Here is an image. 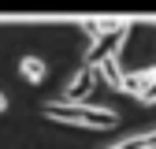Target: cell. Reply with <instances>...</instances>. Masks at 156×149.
Returning <instances> with one entry per match:
<instances>
[{
	"label": "cell",
	"instance_id": "1",
	"mask_svg": "<svg viewBox=\"0 0 156 149\" xmlns=\"http://www.w3.org/2000/svg\"><path fill=\"white\" fill-rule=\"evenodd\" d=\"M45 116L56 123H71V127H86V130H112L119 127V112L112 108H97V104H67V101H48Z\"/></svg>",
	"mask_w": 156,
	"mask_h": 149
},
{
	"label": "cell",
	"instance_id": "5",
	"mask_svg": "<svg viewBox=\"0 0 156 149\" xmlns=\"http://www.w3.org/2000/svg\"><path fill=\"white\" fill-rule=\"evenodd\" d=\"M97 74H101V82H108V89L123 93V82H126V71L119 67V56H108V60L97 64Z\"/></svg>",
	"mask_w": 156,
	"mask_h": 149
},
{
	"label": "cell",
	"instance_id": "8",
	"mask_svg": "<svg viewBox=\"0 0 156 149\" xmlns=\"http://www.w3.org/2000/svg\"><path fill=\"white\" fill-rule=\"evenodd\" d=\"M138 104H156V86H152V89H149V93H145V97H141V101H138Z\"/></svg>",
	"mask_w": 156,
	"mask_h": 149
},
{
	"label": "cell",
	"instance_id": "9",
	"mask_svg": "<svg viewBox=\"0 0 156 149\" xmlns=\"http://www.w3.org/2000/svg\"><path fill=\"white\" fill-rule=\"evenodd\" d=\"M4 112H8V93L0 89V116H4Z\"/></svg>",
	"mask_w": 156,
	"mask_h": 149
},
{
	"label": "cell",
	"instance_id": "2",
	"mask_svg": "<svg viewBox=\"0 0 156 149\" xmlns=\"http://www.w3.org/2000/svg\"><path fill=\"white\" fill-rule=\"evenodd\" d=\"M101 82V74H97V67H89V64H78V71L67 78V86H63V97L60 101H67V104H86V97L93 93V86Z\"/></svg>",
	"mask_w": 156,
	"mask_h": 149
},
{
	"label": "cell",
	"instance_id": "4",
	"mask_svg": "<svg viewBox=\"0 0 156 149\" xmlns=\"http://www.w3.org/2000/svg\"><path fill=\"white\" fill-rule=\"evenodd\" d=\"M152 86H156V64H152V67H138V71H126L123 93H126V97H134V101H141Z\"/></svg>",
	"mask_w": 156,
	"mask_h": 149
},
{
	"label": "cell",
	"instance_id": "3",
	"mask_svg": "<svg viewBox=\"0 0 156 149\" xmlns=\"http://www.w3.org/2000/svg\"><path fill=\"white\" fill-rule=\"evenodd\" d=\"M130 26H134V23H126L123 30H115V34H104L101 41H93V45L86 49V60H82V64L97 67L101 60H108V56H123V45H126V37H130Z\"/></svg>",
	"mask_w": 156,
	"mask_h": 149
},
{
	"label": "cell",
	"instance_id": "7",
	"mask_svg": "<svg viewBox=\"0 0 156 149\" xmlns=\"http://www.w3.org/2000/svg\"><path fill=\"white\" fill-rule=\"evenodd\" d=\"M108 149H156V127L138 130V134H130V138L115 142V145H108Z\"/></svg>",
	"mask_w": 156,
	"mask_h": 149
},
{
	"label": "cell",
	"instance_id": "10",
	"mask_svg": "<svg viewBox=\"0 0 156 149\" xmlns=\"http://www.w3.org/2000/svg\"><path fill=\"white\" fill-rule=\"evenodd\" d=\"M152 26H156V19H152Z\"/></svg>",
	"mask_w": 156,
	"mask_h": 149
},
{
	"label": "cell",
	"instance_id": "6",
	"mask_svg": "<svg viewBox=\"0 0 156 149\" xmlns=\"http://www.w3.org/2000/svg\"><path fill=\"white\" fill-rule=\"evenodd\" d=\"M19 74H23L30 86H41L48 78V64L41 60V56H23V60H19Z\"/></svg>",
	"mask_w": 156,
	"mask_h": 149
}]
</instances>
